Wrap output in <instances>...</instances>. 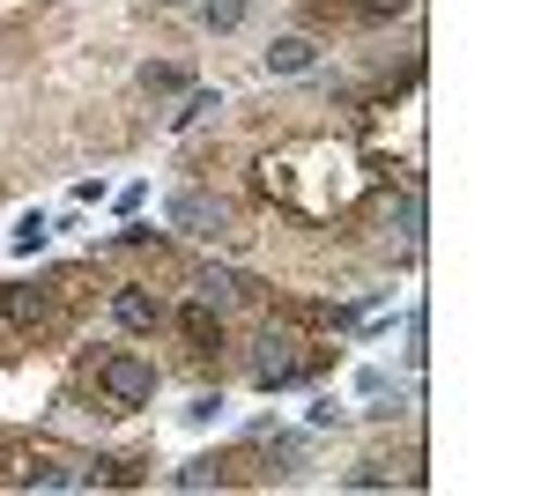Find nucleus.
Instances as JSON below:
<instances>
[{
    "mask_svg": "<svg viewBox=\"0 0 556 496\" xmlns=\"http://www.w3.org/2000/svg\"><path fill=\"white\" fill-rule=\"evenodd\" d=\"M230 356H245V385L253 393H290V385H319V378L342 364V348H334V333H298L290 319H275V311H260V327L230 348Z\"/></svg>",
    "mask_w": 556,
    "mask_h": 496,
    "instance_id": "obj_1",
    "label": "nucleus"
},
{
    "mask_svg": "<svg viewBox=\"0 0 556 496\" xmlns=\"http://www.w3.org/2000/svg\"><path fill=\"white\" fill-rule=\"evenodd\" d=\"M75 385H83L104 415H141V408H156L164 371H156V356H141V348H97V341H89L83 356H75Z\"/></svg>",
    "mask_w": 556,
    "mask_h": 496,
    "instance_id": "obj_2",
    "label": "nucleus"
},
{
    "mask_svg": "<svg viewBox=\"0 0 556 496\" xmlns=\"http://www.w3.org/2000/svg\"><path fill=\"white\" fill-rule=\"evenodd\" d=\"M0 333L15 348H60L83 333V304H67L52 290V275L45 282H0Z\"/></svg>",
    "mask_w": 556,
    "mask_h": 496,
    "instance_id": "obj_3",
    "label": "nucleus"
},
{
    "mask_svg": "<svg viewBox=\"0 0 556 496\" xmlns=\"http://www.w3.org/2000/svg\"><path fill=\"white\" fill-rule=\"evenodd\" d=\"M172 333L193 348V364H201V371H223V356L238 348V333H230V319H223V304H201V296L172 304Z\"/></svg>",
    "mask_w": 556,
    "mask_h": 496,
    "instance_id": "obj_4",
    "label": "nucleus"
},
{
    "mask_svg": "<svg viewBox=\"0 0 556 496\" xmlns=\"http://www.w3.org/2000/svg\"><path fill=\"white\" fill-rule=\"evenodd\" d=\"M104 311H112V327L134 333V341H149V333H172V296L156 290V282H141V275L112 282V290H104Z\"/></svg>",
    "mask_w": 556,
    "mask_h": 496,
    "instance_id": "obj_5",
    "label": "nucleus"
},
{
    "mask_svg": "<svg viewBox=\"0 0 556 496\" xmlns=\"http://www.w3.org/2000/svg\"><path fill=\"white\" fill-rule=\"evenodd\" d=\"M164 215H172L178 238H193V245H223V238H238V230H230V201L208 193V186H178Z\"/></svg>",
    "mask_w": 556,
    "mask_h": 496,
    "instance_id": "obj_6",
    "label": "nucleus"
},
{
    "mask_svg": "<svg viewBox=\"0 0 556 496\" xmlns=\"http://www.w3.org/2000/svg\"><path fill=\"white\" fill-rule=\"evenodd\" d=\"M149 467V453H75V489H141Z\"/></svg>",
    "mask_w": 556,
    "mask_h": 496,
    "instance_id": "obj_7",
    "label": "nucleus"
},
{
    "mask_svg": "<svg viewBox=\"0 0 556 496\" xmlns=\"http://www.w3.org/2000/svg\"><path fill=\"white\" fill-rule=\"evenodd\" d=\"M260 67H267L275 82H298V75H312V67H319V38H312V30H282V38H267Z\"/></svg>",
    "mask_w": 556,
    "mask_h": 496,
    "instance_id": "obj_8",
    "label": "nucleus"
},
{
    "mask_svg": "<svg viewBox=\"0 0 556 496\" xmlns=\"http://www.w3.org/2000/svg\"><path fill=\"white\" fill-rule=\"evenodd\" d=\"M172 489L201 496V489H230V453H193L186 467L172 474Z\"/></svg>",
    "mask_w": 556,
    "mask_h": 496,
    "instance_id": "obj_9",
    "label": "nucleus"
},
{
    "mask_svg": "<svg viewBox=\"0 0 556 496\" xmlns=\"http://www.w3.org/2000/svg\"><path fill=\"white\" fill-rule=\"evenodd\" d=\"M134 89L164 104V97H186V89H193V75H186L178 60H141V75H134Z\"/></svg>",
    "mask_w": 556,
    "mask_h": 496,
    "instance_id": "obj_10",
    "label": "nucleus"
},
{
    "mask_svg": "<svg viewBox=\"0 0 556 496\" xmlns=\"http://www.w3.org/2000/svg\"><path fill=\"white\" fill-rule=\"evenodd\" d=\"M408 15H416V0H349V23L356 30H393Z\"/></svg>",
    "mask_w": 556,
    "mask_h": 496,
    "instance_id": "obj_11",
    "label": "nucleus"
},
{
    "mask_svg": "<svg viewBox=\"0 0 556 496\" xmlns=\"http://www.w3.org/2000/svg\"><path fill=\"white\" fill-rule=\"evenodd\" d=\"M215 112H223V89H186V97H178V112H172V133H193V126H208Z\"/></svg>",
    "mask_w": 556,
    "mask_h": 496,
    "instance_id": "obj_12",
    "label": "nucleus"
},
{
    "mask_svg": "<svg viewBox=\"0 0 556 496\" xmlns=\"http://www.w3.org/2000/svg\"><path fill=\"white\" fill-rule=\"evenodd\" d=\"M298 30L327 38V30H356L349 23V0H298Z\"/></svg>",
    "mask_w": 556,
    "mask_h": 496,
    "instance_id": "obj_13",
    "label": "nucleus"
},
{
    "mask_svg": "<svg viewBox=\"0 0 556 496\" xmlns=\"http://www.w3.org/2000/svg\"><path fill=\"white\" fill-rule=\"evenodd\" d=\"M245 15H253V0H201V23H208L215 38H230V30H245Z\"/></svg>",
    "mask_w": 556,
    "mask_h": 496,
    "instance_id": "obj_14",
    "label": "nucleus"
},
{
    "mask_svg": "<svg viewBox=\"0 0 556 496\" xmlns=\"http://www.w3.org/2000/svg\"><path fill=\"white\" fill-rule=\"evenodd\" d=\"M393 482H401L393 459H356V467L342 474V489H393Z\"/></svg>",
    "mask_w": 556,
    "mask_h": 496,
    "instance_id": "obj_15",
    "label": "nucleus"
},
{
    "mask_svg": "<svg viewBox=\"0 0 556 496\" xmlns=\"http://www.w3.org/2000/svg\"><path fill=\"white\" fill-rule=\"evenodd\" d=\"M45 238H52V222H45L38 207H30V215L8 230V252H23V259H30V252H45Z\"/></svg>",
    "mask_w": 556,
    "mask_h": 496,
    "instance_id": "obj_16",
    "label": "nucleus"
},
{
    "mask_svg": "<svg viewBox=\"0 0 556 496\" xmlns=\"http://www.w3.org/2000/svg\"><path fill=\"white\" fill-rule=\"evenodd\" d=\"M342 422H349V408L334 393H312V400H304V430H342Z\"/></svg>",
    "mask_w": 556,
    "mask_h": 496,
    "instance_id": "obj_17",
    "label": "nucleus"
},
{
    "mask_svg": "<svg viewBox=\"0 0 556 496\" xmlns=\"http://www.w3.org/2000/svg\"><path fill=\"white\" fill-rule=\"evenodd\" d=\"M186 422H193V430H215V422H223V385H215V393H193V400H186Z\"/></svg>",
    "mask_w": 556,
    "mask_h": 496,
    "instance_id": "obj_18",
    "label": "nucleus"
},
{
    "mask_svg": "<svg viewBox=\"0 0 556 496\" xmlns=\"http://www.w3.org/2000/svg\"><path fill=\"white\" fill-rule=\"evenodd\" d=\"M356 393H364V400H379V393H393V378L371 364V371H356Z\"/></svg>",
    "mask_w": 556,
    "mask_h": 496,
    "instance_id": "obj_19",
    "label": "nucleus"
},
{
    "mask_svg": "<svg viewBox=\"0 0 556 496\" xmlns=\"http://www.w3.org/2000/svg\"><path fill=\"white\" fill-rule=\"evenodd\" d=\"M156 8H193V0H156Z\"/></svg>",
    "mask_w": 556,
    "mask_h": 496,
    "instance_id": "obj_20",
    "label": "nucleus"
}]
</instances>
